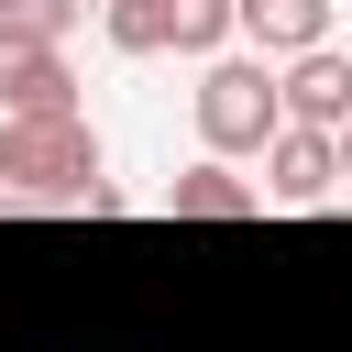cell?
Returning <instances> with one entry per match:
<instances>
[{
  "instance_id": "obj_1",
  "label": "cell",
  "mask_w": 352,
  "mask_h": 352,
  "mask_svg": "<svg viewBox=\"0 0 352 352\" xmlns=\"http://www.w3.org/2000/svg\"><path fill=\"white\" fill-rule=\"evenodd\" d=\"M0 187L33 198V209H121V187L99 176V132H88V110L0 121Z\"/></svg>"
},
{
  "instance_id": "obj_2",
  "label": "cell",
  "mask_w": 352,
  "mask_h": 352,
  "mask_svg": "<svg viewBox=\"0 0 352 352\" xmlns=\"http://www.w3.org/2000/svg\"><path fill=\"white\" fill-rule=\"evenodd\" d=\"M187 110H198V154L242 165V154H264V143L286 132V77H275L264 55H209Z\"/></svg>"
},
{
  "instance_id": "obj_3",
  "label": "cell",
  "mask_w": 352,
  "mask_h": 352,
  "mask_svg": "<svg viewBox=\"0 0 352 352\" xmlns=\"http://www.w3.org/2000/svg\"><path fill=\"white\" fill-rule=\"evenodd\" d=\"M330 187H341V132H275L264 143V198L275 209H330Z\"/></svg>"
},
{
  "instance_id": "obj_4",
  "label": "cell",
  "mask_w": 352,
  "mask_h": 352,
  "mask_svg": "<svg viewBox=\"0 0 352 352\" xmlns=\"http://www.w3.org/2000/svg\"><path fill=\"white\" fill-rule=\"evenodd\" d=\"M44 110H77V66H66V44H22V33H0V121H44Z\"/></svg>"
},
{
  "instance_id": "obj_5",
  "label": "cell",
  "mask_w": 352,
  "mask_h": 352,
  "mask_svg": "<svg viewBox=\"0 0 352 352\" xmlns=\"http://www.w3.org/2000/svg\"><path fill=\"white\" fill-rule=\"evenodd\" d=\"M275 77H286V121H297V132H341V121H352V55H341V44H319V55L275 66Z\"/></svg>"
},
{
  "instance_id": "obj_6",
  "label": "cell",
  "mask_w": 352,
  "mask_h": 352,
  "mask_svg": "<svg viewBox=\"0 0 352 352\" xmlns=\"http://www.w3.org/2000/svg\"><path fill=\"white\" fill-rule=\"evenodd\" d=\"M242 44L264 66H297V55L330 44V0H242Z\"/></svg>"
},
{
  "instance_id": "obj_7",
  "label": "cell",
  "mask_w": 352,
  "mask_h": 352,
  "mask_svg": "<svg viewBox=\"0 0 352 352\" xmlns=\"http://www.w3.org/2000/svg\"><path fill=\"white\" fill-rule=\"evenodd\" d=\"M165 209H176V220H253V209H264V187H253V176H231L220 154H198V165H176V176H165Z\"/></svg>"
},
{
  "instance_id": "obj_8",
  "label": "cell",
  "mask_w": 352,
  "mask_h": 352,
  "mask_svg": "<svg viewBox=\"0 0 352 352\" xmlns=\"http://www.w3.org/2000/svg\"><path fill=\"white\" fill-rule=\"evenodd\" d=\"M99 44L110 55H176V0H99Z\"/></svg>"
},
{
  "instance_id": "obj_9",
  "label": "cell",
  "mask_w": 352,
  "mask_h": 352,
  "mask_svg": "<svg viewBox=\"0 0 352 352\" xmlns=\"http://www.w3.org/2000/svg\"><path fill=\"white\" fill-rule=\"evenodd\" d=\"M231 33H242V0H176V55H198V66H209Z\"/></svg>"
},
{
  "instance_id": "obj_10",
  "label": "cell",
  "mask_w": 352,
  "mask_h": 352,
  "mask_svg": "<svg viewBox=\"0 0 352 352\" xmlns=\"http://www.w3.org/2000/svg\"><path fill=\"white\" fill-rule=\"evenodd\" d=\"M77 11H88V0H0V33H22V44H66Z\"/></svg>"
},
{
  "instance_id": "obj_11",
  "label": "cell",
  "mask_w": 352,
  "mask_h": 352,
  "mask_svg": "<svg viewBox=\"0 0 352 352\" xmlns=\"http://www.w3.org/2000/svg\"><path fill=\"white\" fill-rule=\"evenodd\" d=\"M341 187H352V121H341Z\"/></svg>"
},
{
  "instance_id": "obj_12",
  "label": "cell",
  "mask_w": 352,
  "mask_h": 352,
  "mask_svg": "<svg viewBox=\"0 0 352 352\" xmlns=\"http://www.w3.org/2000/svg\"><path fill=\"white\" fill-rule=\"evenodd\" d=\"M0 198H11V187H0Z\"/></svg>"
}]
</instances>
